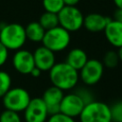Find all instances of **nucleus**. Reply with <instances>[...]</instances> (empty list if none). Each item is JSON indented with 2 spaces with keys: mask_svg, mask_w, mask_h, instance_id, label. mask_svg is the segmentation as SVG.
<instances>
[{
  "mask_svg": "<svg viewBox=\"0 0 122 122\" xmlns=\"http://www.w3.org/2000/svg\"><path fill=\"white\" fill-rule=\"evenodd\" d=\"M49 77L52 86L63 92H67L74 89L78 84L79 71L65 61L58 62L49 71Z\"/></svg>",
  "mask_w": 122,
  "mask_h": 122,
  "instance_id": "f257e3e1",
  "label": "nucleus"
},
{
  "mask_svg": "<svg viewBox=\"0 0 122 122\" xmlns=\"http://www.w3.org/2000/svg\"><path fill=\"white\" fill-rule=\"evenodd\" d=\"M27 41L25 27L18 23L0 26V42L9 51H18Z\"/></svg>",
  "mask_w": 122,
  "mask_h": 122,
  "instance_id": "f03ea898",
  "label": "nucleus"
},
{
  "mask_svg": "<svg viewBox=\"0 0 122 122\" xmlns=\"http://www.w3.org/2000/svg\"><path fill=\"white\" fill-rule=\"evenodd\" d=\"M78 117L80 122H112L110 106L98 100L86 104Z\"/></svg>",
  "mask_w": 122,
  "mask_h": 122,
  "instance_id": "7ed1b4c3",
  "label": "nucleus"
},
{
  "mask_svg": "<svg viewBox=\"0 0 122 122\" xmlns=\"http://www.w3.org/2000/svg\"><path fill=\"white\" fill-rule=\"evenodd\" d=\"M71 43V32L57 26L53 29L45 31L42 44L51 51L60 52L66 50Z\"/></svg>",
  "mask_w": 122,
  "mask_h": 122,
  "instance_id": "20e7f679",
  "label": "nucleus"
},
{
  "mask_svg": "<svg viewBox=\"0 0 122 122\" xmlns=\"http://www.w3.org/2000/svg\"><path fill=\"white\" fill-rule=\"evenodd\" d=\"M31 97L29 92L21 87L10 88L2 97V102L6 110L22 112L29 105Z\"/></svg>",
  "mask_w": 122,
  "mask_h": 122,
  "instance_id": "39448f33",
  "label": "nucleus"
},
{
  "mask_svg": "<svg viewBox=\"0 0 122 122\" xmlns=\"http://www.w3.org/2000/svg\"><path fill=\"white\" fill-rule=\"evenodd\" d=\"M57 16L59 26L69 32L77 31L83 27L84 15L76 6H65Z\"/></svg>",
  "mask_w": 122,
  "mask_h": 122,
  "instance_id": "423d86ee",
  "label": "nucleus"
},
{
  "mask_svg": "<svg viewBox=\"0 0 122 122\" xmlns=\"http://www.w3.org/2000/svg\"><path fill=\"white\" fill-rule=\"evenodd\" d=\"M104 65L98 59H89L79 71V79L87 86L96 85L104 74Z\"/></svg>",
  "mask_w": 122,
  "mask_h": 122,
  "instance_id": "0eeeda50",
  "label": "nucleus"
},
{
  "mask_svg": "<svg viewBox=\"0 0 122 122\" xmlns=\"http://www.w3.org/2000/svg\"><path fill=\"white\" fill-rule=\"evenodd\" d=\"M23 112L25 122H47L50 116L48 109L41 97L31 98Z\"/></svg>",
  "mask_w": 122,
  "mask_h": 122,
  "instance_id": "6e6552de",
  "label": "nucleus"
},
{
  "mask_svg": "<svg viewBox=\"0 0 122 122\" xmlns=\"http://www.w3.org/2000/svg\"><path fill=\"white\" fill-rule=\"evenodd\" d=\"M85 103L76 92L64 94L60 104V112L70 117H78L85 107Z\"/></svg>",
  "mask_w": 122,
  "mask_h": 122,
  "instance_id": "1a4fd4ad",
  "label": "nucleus"
},
{
  "mask_svg": "<svg viewBox=\"0 0 122 122\" xmlns=\"http://www.w3.org/2000/svg\"><path fill=\"white\" fill-rule=\"evenodd\" d=\"M11 62L13 69L21 74H30L31 70L35 67L32 52L24 49L15 51Z\"/></svg>",
  "mask_w": 122,
  "mask_h": 122,
  "instance_id": "9d476101",
  "label": "nucleus"
},
{
  "mask_svg": "<svg viewBox=\"0 0 122 122\" xmlns=\"http://www.w3.org/2000/svg\"><path fill=\"white\" fill-rule=\"evenodd\" d=\"M34 65L41 71H49L55 62V53L44 46H40L32 52Z\"/></svg>",
  "mask_w": 122,
  "mask_h": 122,
  "instance_id": "9b49d317",
  "label": "nucleus"
},
{
  "mask_svg": "<svg viewBox=\"0 0 122 122\" xmlns=\"http://www.w3.org/2000/svg\"><path fill=\"white\" fill-rule=\"evenodd\" d=\"M64 94L65 93L63 91H61L60 89L54 86L49 87L44 92L41 98L44 101L50 115L60 112V104H61Z\"/></svg>",
  "mask_w": 122,
  "mask_h": 122,
  "instance_id": "f8f14e48",
  "label": "nucleus"
},
{
  "mask_svg": "<svg viewBox=\"0 0 122 122\" xmlns=\"http://www.w3.org/2000/svg\"><path fill=\"white\" fill-rule=\"evenodd\" d=\"M110 20V17H107L103 14L92 12L84 16L83 27L90 32H101L104 31Z\"/></svg>",
  "mask_w": 122,
  "mask_h": 122,
  "instance_id": "ddd939ff",
  "label": "nucleus"
},
{
  "mask_svg": "<svg viewBox=\"0 0 122 122\" xmlns=\"http://www.w3.org/2000/svg\"><path fill=\"white\" fill-rule=\"evenodd\" d=\"M107 41L114 48L122 47V23L111 19L104 30Z\"/></svg>",
  "mask_w": 122,
  "mask_h": 122,
  "instance_id": "4468645a",
  "label": "nucleus"
},
{
  "mask_svg": "<svg viewBox=\"0 0 122 122\" xmlns=\"http://www.w3.org/2000/svg\"><path fill=\"white\" fill-rule=\"evenodd\" d=\"M88 60H89L88 54L84 50L80 48H74L68 52L65 62L79 71L83 68V66L87 63Z\"/></svg>",
  "mask_w": 122,
  "mask_h": 122,
  "instance_id": "2eb2a0df",
  "label": "nucleus"
},
{
  "mask_svg": "<svg viewBox=\"0 0 122 122\" xmlns=\"http://www.w3.org/2000/svg\"><path fill=\"white\" fill-rule=\"evenodd\" d=\"M25 31H26L27 40H30L34 43H39L42 42L46 30L42 28V26L39 24L38 21L37 22L33 21L29 23L25 27Z\"/></svg>",
  "mask_w": 122,
  "mask_h": 122,
  "instance_id": "dca6fc26",
  "label": "nucleus"
},
{
  "mask_svg": "<svg viewBox=\"0 0 122 122\" xmlns=\"http://www.w3.org/2000/svg\"><path fill=\"white\" fill-rule=\"evenodd\" d=\"M38 22L45 30H51V29H53L59 26L57 14L49 12V11H45L44 13H42L41 16L39 17Z\"/></svg>",
  "mask_w": 122,
  "mask_h": 122,
  "instance_id": "f3484780",
  "label": "nucleus"
},
{
  "mask_svg": "<svg viewBox=\"0 0 122 122\" xmlns=\"http://www.w3.org/2000/svg\"><path fill=\"white\" fill-rule=\"evenodd\" d=\"M11 84L12 79L10 73L6 71H0V98H2L11 88Z\"/></svg>",
  "mask_w": 122,
  "mask_h": 122,
  "instance_id": "a211bd4d",
  "label": "nucleus"
},
{
  "mask_svg": "<svg viewBox=\"0 0 122 122\" xmlns=\"http://www.w3.org/2000/svg\"><path fill=\"white\" fill-rule=\"evenodd\" d=\"M42 5L45 11L56 14L65 7L63 0H42Z\"/></svg>",
  "mask_w": 122,
  "mask_h": 122,
  "instance_id": "6ab92c4d",
  "label": "nucleus"
},
{
  "mask_svg": "<svg viewBox=\"0 0 122 122\" xmlns=\"http://www.w3.org/2000/svg\"><path fill=\"white\" fill-rule=\"evenodd\" d=\"M119 62L120 61H119V57H118L117 51L111 50V51H108L104 54L102 63H103L104 67H107L109 69H113L118 65Z\"/></svg>",
  "mask_w": 122,
  "mask_h": 122,
  "instance_id": "aec40b11",
  "label": "nucleus"
},
{
  "mask_svg": "<svg viewBox=\"0 0 122 122\" xmlns=\"http://www.w3.org/2000/svg\"><path fill=\"white\" fill-rule=\"evenodd\" d=\"M112 122H122V100L116 101L110 106Z\"/></svg>",
  "mask_w": 122,
  "mask_h": 122,
  "instance_id": "412c9836",
  "label": "nucleus"
},
{
  "mask_svg": "<svg viewBox=\"0 0 122 122\" xmlns=\"http://www.w3.org/2000/svg\"><path fill=\"white\" fill-rule=\"evenodd\" d=\"M0 122H22V118L19 112L5 109L0 114Z\"/></svg>",
  "mask_w": 122,
  "mask_h": 122,
  "instance_id": "4be33fe9",
  "label": "nucleus"
},
{
  "mask_svg": "<svg viewBox=\"0 0 122 122\" xmlns=\"http://www.w3.org/2000/svg\"><path fill=\"white\" fill-rule=\"evenodd\" d=\"M47 122H75V120L72 117L65 115L61 112H57L55 114L50 115Z\"/></svg>",
  "mask_w": 122,
  "mask_h": 122,
  "instance_id": "5701e85b",
  "label": "nucleus"
},
{
  "mask_svg": "<svg viewBox=\"0 0 122 122\" xmlns=\"http://www.w3.org/2000/svg\"><path fill=\"white\" fill-rule=\"evenodd\" d=\"M75 92L80 95V97L83 99V101H84L85 104H88V103H90V102L95 100V99L93 98V95H92V94L91 93V92H90L89 90H87V89L81 88V89H79V90H77V91H75Z\"/></svg>",
  "mask_w": 122,
  "mask_h": 122,
  "instance_id": "b1692460",
  "label": "nucleus"
},
{
  "mask_svg": "<svg viewBox=\"0 0 122 122\" xmlns=\"http://www.w3.org/2000/svg\"><path fill=\"white\" fill-rule=\"evenodd\" d=\"M9 58V50L0 42V67L4 66Z\"/></svg>",
  "mask_w": 122,
  "mask_h": 122,
  "instance_id": "393cba45",
  "label": "nucleus"
},
{
  "mask_svg": "<svg viewBox=\"0 0 122 122\" xmlns=\"http://www.w3.org/2000/svg\"><path fill=\"white\" fill-rule=\"evenodd\" d=\"M113 20L122 23V9H116L113 13Z\"/></svg>",
  "mask_w": 122,
  "mask_h": 122,
  "instance_id": "a878e982",
  "label": "nucleus"
},
{
  "mask_svg": "<svg viewBox=\"0 0 122 122\" xmlns=\"http://www.w3.org/2000/svg\"><path fill=\"white\" fill-rule=\"evenodd\" d=\"M41 73H42V71H41L38 68H36V67H34V68L31 70V71L30 72V74L32 77H34V78L39 77V76L41 75Z\"/></svg>",
  "mask_w": 122,
  "mask_h": 122,
  "instance_id": "bb28decb",
  "label": "nucleus"
},
{
  "mask_svg": "<svg viewBox=\"0 0 122 122\" xmlns=\"http://www.w3.org/2000/svg\"><path fill=\"white\" fill-rule=\"evenodd\" d=\"M65 6H76L80 0H63Z\"/></svg>",
  "mask_w": 122,
  "mask_h": 122,
  "instance_id": "cd10ccee",
  "label": "nucleus"
},
{
  "mask_svg": "<svg viewBox=\"0 0 122 122\" xmlns=\"http://www.w3.org/2000/svg\"><path fill=\"white\" fill-rule=\"evenodd\" d=\"M116 9H122V0H113Z\"/></svg>",
  "mask_w": 122,
  "mask_h": 122,
  "instance_id": "c85d7f7f",
  "label": "nucleus"
},
{
  "mask_svg": "<svg viewBox=\"0 0 122 122\" xmlns=\"http://www.w3.org/2000/svg\"><path fill=\"white\" fill-rule=\"evenodd\" d=\"M117 54H118V57H119V61H120V62H122V47L118 48Z\"/></svg>",
  "mask_w": 122,
  "mask_h": 122,
  "instance_id": "c756f323",
  "label": "nucleus"
}]
</instances>
